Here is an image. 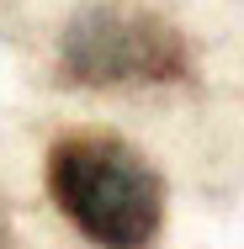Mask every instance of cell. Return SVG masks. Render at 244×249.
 I'll list each match as a JSON object with an SVG mask.
<instances>
[{
  "label": "cell",
  "instance_id": "obj_1",
  "mask_svg": "<svg viewBox=\"0 0 244 249\" xmlns=\"http://www.w3.org/2000/svg\"><path fill=\"white\" fill-rule=\"evenodd\" d=\"M48 196L96 249H154L165 180L117 133H69L48 149Z\"/></svg>",
  "mask_w": 244,
  "mask_h": 249
},
{
  "label": "cell",
  "instance_id": "obj_2",
  "mask_svg": "<svg viewBox=\"0 0 244 249\" xmlns=\"http://www.w3.org/2000/svg\"><path fill=\"white\" fill-rule=\"evenodd\" d=\"M58 64L85 90H144L191 80V48L175 21L138 0H91L69 16Z\"/></svg>",
  "mask_w": 244,
  "mask_h": 249
},
{
  "label": "cell",
  "instance_id": "obj_3",
  "mask_svg": "<svg viewBox=\"0 0 244 249\" xmlns=\"http://www.w3.org/2000/svg\"><path fill=\"white\" fill-rule=\"evenodd\" d=\"M0 249H21L16 228H11V217H5V207H0Z\"/></svg>",
  "mask_w": 244,
  "mask_h": 249
}]
</instances>
